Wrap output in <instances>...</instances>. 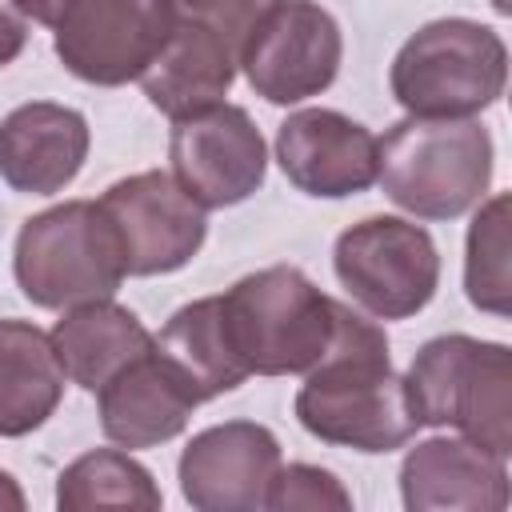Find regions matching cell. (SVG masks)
Returning a JSON list of instances; mask_svg holds the SVG:
<instances>
[{"mask_svg":"<svg viewBox=\"0 0 512 512\" xmlns=\"http://www.w3.org/2000/svg\"><path fill=\"white\" fill-rule=\"evenodd\" d=\"M268 508L276 512H292V508H304V512H348L352 508V496L344 492V484L316 468V464H280L276 476H272V488H268Z\"/></svg>","mask_w":512,"mask_h":512,"instance_id":"cell-23","label":"cell"},{"mask_svg":"<svg viewBox=\"0 0 512 512\" xmlns=\"http://www.w3.org/2000/svg\"><path fill=\"white\" fill-rule=\"evenodd\" d=\"M276 160L300 192L324 200L376 184V136L336 108L292 112L276 128Z\"/></svg>","mask_w":512,"mask_h":512,"instance_id":"cell-13","label":"cell"},{"mask_svg":"<svg viewBox=\"0 0 512 512\" xmlns=\"http://www.w3.org/2000/svg\"><path fill=\"white\" fill-rule=\"evenodd\" d=\"M384 196L420 220H456L492 184V136L472 116H408L376 140Z\"/></svg>","mask_w":512,"mask_h":512,"instance_id":"cell-2","label":"cell"},{"mask_svg":"<svg viewBox=\"0 0 512 512\" xmlns=\"http://www.w3.org/2000/svg\"><path fill=\"white\" fill-rule=\"evenodd\" d=\"M172 28V0H68L56 20V56L72 76L116 88L148 72Z\"/></svg>","mask_w":512,"mask_h":512,"instance_id":"cell-8","label":"cell"},{"mask_svg":"<svg viewBox=\"0 0 512 512\" xmlns=\"http://www.w3.org/2000/svg\"><path fill=\"white\" fill-rule=\"evenodd\" d=\"M408 408L420 424L456 428L476 448L512 452V352L464 332L428 340L404 376Z\"/></svg>","mask_w":512,"mask_h":512,"instance_id":"cell-3","label":"cell"},{"mask_svg":"<svg viewBox=\"0 0 512 512\" xmlns=\"http://www.w3.org/2000/svg\"><path fill=\"white\" fill-rule=\"evenodd\" d=\"M236 68H240V52L232 40L176 12V28L160 48V56L148 64V72L140 76V88L152 108L180 120L220 104L236 80Z\"/></svg>","mask_w":512,"mask_h":512,"instance_id":"cell-16","label":"cell"},{"mask_svg":"<svg viewBox=\"0 0 512 512\" xmlns=\"http://www.w3.org/2000/svg\"><path fill=\"white\" fill-rule=\"evenodd\" d=\"M296 420L316 440L356 452L404 448L420 428L404 380L392 372L384 328L340 300L332 344L304 372V388L296 392Z\"/></svg>","mask_w":512,"mask_h":512,"instance_id":"cell-1","label":"cell"},{"mask_svg":"<svg viewBox=\"0 0 512 512\" xmlns=\"http://www.w3.org/2000/svg\"><path fill=\"white\" fill-rule=\"evenodd\" d=\"M388 84L408 116H476L508 84V48L488 24L444 16L400 44Z\"/></svg>","mask_w":512,"mask_h":512,"instance_id":"cell-5","label":"cell"},{"mask_svg":"<svg viewBox=\"0 0 512 512\" xmlns=\"http://www.w3.org/2000/svg\"><path fill=\"white\" fill-rule=\"evenodd\" d=\"M164 504L152 472L116 448H96L72 460L56 480L60 512H92V508H128L156 512Z\"/></svg>","mask_w":512,"mask_h":512,"instance_id":"cell-21","label":"cell"},{"mask_svg":"<svg viewBox=\"0 0 512 512\" xmlns=\"http://www.w3.org/2000/svg\"><path fill=\"white\" fill-rule=\"evenodd\" d=\"M64 396L52 340L28 320H0V436L36 432Z\"/></svg>","mask_w":512,"mask_h":512,"instance_id":"cell-20","label":"cell"},{"mask_svg":"<svg viewBox=\"0 0 512 512\" xmlns=\"http://www.w3.org/2000/svg\"><path fill=\"white\" fill-rule=\"evenodd\" d=\"M24 40H28V16L16 8V0H0V68L24 52Z\"/></svg>","mask_w":512,"mask_h":512,"instance_id":"cell-25","label":"cell"},{"mask_svg":"<svg viewBox=\"0 0 512 512\" xmlns=\"http://www.w3.org/2000/svg\"><path fill=\"white\" fill-rule=\"evenodd\" d=\"M196 400L148 348L100 388V428L120 448H156L184 432Z\"/></svg>","mask_w":512,"mask_h":512,"instance_id":"cell-17","label":"cell"},{"mask_svg":"<svg viewBox=\"0 0 512 512\" xmlns=\"http://www.w3.org/2000/svg\"><path fill=\"white\" fill-rule=\"evenodd\" d=\"M48 340L64 368V380L80 384L84 392H100L120 368L152 348V332L136 320V312L112 304V296L68 308Z\"/></svg>","mask_w":512,"mask_h":512,"instance_id":"cell-18","label":"cell"},{"mask_svg":"<svg viewBox=\"0 0 512 512\" xmlns=\"http://www.w3.org/2000/svg\"><path fill=\"white\" fill-rule=\"evenodd\" d=\"M280 468L276 436L256 420H224L188 440L180 452V492L200 512L268 508V488Z\"/></svg>","mask_w":512,"mask_h":512,"instance_id":"cell-12","label":"cell"},{"mask_svg":"<svg viewBox=\"0 0 512 512\" xmlns=\"http://www.w3.org/2000/svg\"><path fill=\"white\" fill-rule=\"evenodd\" d=\"M64 4H68V0H16V8H20L28 20H36V24H52V28H56Z\"/></svg>","mask_w":512,"mask_h":512,"instance_id":"cell-26","label":"cell"},{"mask_svg":"<svg viewBox=\"0 0 512 512\" xmlns=\"http://www.w3.org/2000/svg\"><path fill=\"white\" fill-rule=\"evenodd\" d=\"M400 496L412 512L468 508L504 512L508 508V468L500 456L476 448L472 440L432 436L420 440L400 464Z\"/></svg>","mask_w":512,"mask_h":512,"instance_id":"cell-15","label":"cell"},{"mask_svg":"<svg viewBox=\"0 0 512 512\" xmlns=\"http://www.w3.org/2000/svg\"><path fill=\"white\" fill-rule=\"evenodd\" d=\"M280 0H172V8L180 16H192L208 28H216L224 40L236 44V52L244 48L248 32L276 8Z\"/></svg>","mask_w":512,"mask_h":512,"instance_id":"cell-24","label":"cell"},{"mask_svg":"<svg viewBox=\"0 0 512 512\" xmlns=\"http://www.w3.org/2000/svg\"><path fill=\"white\" fill-rule=\"evenodd\" d=\"M152 352L172 368V376L188 388L196 404L216 400L248 380V368L240 364L228 328H224V308L220 296H204L184 304L156 336Z\"/></svg>","mask_w":512,"mask_h":512,"instance_id":"cell-19","label":"cell"},{"mask_svg":"<svg viewBox=\"0 0 512 512\" xmlns=\"http://www.w3.org/2000/svg\"><path fill=\"white\" fill-rule=\"evenodd\" d=\"M88 120L52 100H32L0 120V176L16 192L52 196L76 180L88 160Z\"/></svg>","mask_w":512,"mask_h":512,"instance_id":"cell-14","label":"cell"},{"mask_svg":"<svg viewBox=\"0 0 512 512\" xmlns=\"http://www.w3.org/2000/svg\"><path fill=\"white\" fill-rule=\"evenodd\" d=\"M168 160L176 184L200 208H228L264 184L268 148L260 128L240 104H212L172 120Z\"/></svg>","mask_w":512,"mask_h":512,"instance_id":"cell-11","label":"cell"},{"mask_svg":"<svg viewBox=\"0 0 512 512\" xmlns=\"http://www.w3.org/2000/svg\"><path fill=\"white\" fill-rule=\"evenodd\" d=\"M508 208L512 200L500 192L492 196L472 228H468V256H464V288L480 312L508 316L512 308V276H508Z\"/></svg>","mask_w":512,"mask_h":512,"instance_id":"cell-22","label":"cell"},{"mask_svg":"<svg viewBox=\"0 0 512 512\" xmlns=\"http://www.w3.org/2000/svg\"><path fill=\"white\" fill-rule=\"evenodd\" d=\"M220 308L248 376L308 372L328 352L336 332V300L292 264H272L236 280L220 292Z\"/></svg>","mask_w":512,"mask_h":512,"instance_id":"cell-4","label":"cell"},{"mask_svg":"<svg viewBox=\"0 0 512 512\" xmlns=\"http://www.w3.org/2000/svg\"><path fill=\"white\" fill-rule=\"evenodd\" d=\"M24 492H20V484L0 468V512H24Z\"/></svg>","mask_w":512,"mask_h":512,"instance_id":"cell-27","label":"cell"},{"mask_svg":"<svg viewBox=\"0 0 512 512\" xmlns=\"http://www.w3.org/2000/svg\"><path fill=\"white\" fill-rule=\"evenodd\" d=\"M12 272L36 308L108 300L128 276L96 200H64L28 216L16 232Z\"/></svg>","mask_w":512,"mask_h":512,"instance_id":"cell-6","label":"cell"},{"mask_svg":"<svg viewBox=\"0 0 512 512\" xmlns=\"http://www.w3.org/2000/svg\"><path fill=\"white\" fill-rule=\"evenodd\" d=\"M332 268L348 296L380 320L416 316L440 284V252L432 236L400 216H368L344 228L336 236Z\"/></svg>","mask_w":512,"mask_h":512,"instance_id":"cell-7","label":"cell"},{"mask_svg":"<svg viewBox=\"0 0 512 512\" xmlns=\"http://www.w3.org/2000/svg\"><path fill=\"white\" fill-rule=\"evenodd\" d=\"M340 24L316 0H280L244 40L240 68L268 104L320 96L340 72Z\"/></svg>","mask_w":512,"mask_h":512,"instance_id":"cell-10","label":"cell"},{"mask_svg":"<svg viewBox=\"0 0 512 512\" xmlns=\"http://www.w3.org/2000/svg\"><path fill=\"white\" fill-rule=\"evenodd\" d=\"M96 204L116 236L128 276H160L184 268L208 232L204 208L176 184V176L160 168L116 180Z\"/></svg>","mask_w":512,"mask_h":512,"instance_id":"cell-9","label":"cell"}]
</instances>
